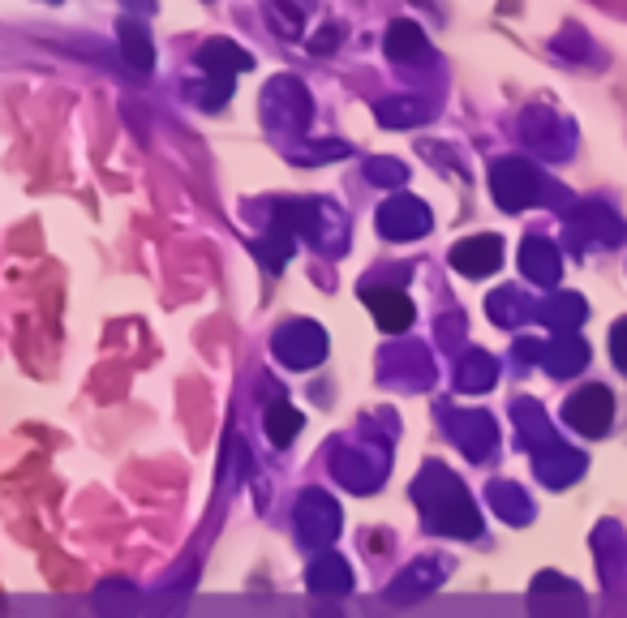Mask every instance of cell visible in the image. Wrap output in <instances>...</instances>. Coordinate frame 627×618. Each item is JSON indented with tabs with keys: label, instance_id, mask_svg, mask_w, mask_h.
<instances>
[{
	"label": "cell",
	"instance_id": "obj_1",
	"mask_svg": "<svg viewBox=\"0 0 627 618\" xmlns=\"http://www.w3.org/2000/svg\"><path fill=\"white\" fill-rule=\"evenodd\" d=\"M563 417H567V425H576L580 434L597 438V434H606V429H610L615 399H610V391H606V387H585V391H576V395L567 399Z\"/></svg>",
	"mask_w": 627,
	"mask_h": 618
},
{
	"label": "cell",
	"instance_id": "obj_2",
	"mask_svg": "<svg viewBox=\"0 0 627 618\" xmlns=\"http://www.w3.org/2000/svg\"><path fill=\"white\" fill-rule=\"evenodd\" d=\"M495 197L507 206V211H525L528 202L537 197V176H533V168L520 160H503L495 168Z\"/></svg>",
	"mask_w": 627,
	"mask_h": 618
},
{
	"label": "cell",
	"instance_id": "obj_3",
	"mask_svg": "<svg viewBox=\"0 0 627 618\" xmlns=\"http://www.w3.org/2000/svg\"><path fill=\"white\" fill-rule=\"evenodd\" d=\"M452 262L461 266L464 275H491L503 262V245H498V236H473V241L456 245Z\"/></svg>",
	"mask_w": 627,
	"mask_h": 618
},
{
	"label": "cell",
	"instance_id": "obj_4",
	"mask_svg": "<svg viewBox=\"0 0 627 618\" xmlns=\"http://www.w3.org/2000/svg\"><path fill=\"white\" fill-rule=\"evenodd\" d=\"M365 301H370V314L378 318L383 331H404V326L413 323V301L404 293H392V288L370 293V288H365Z\"/></svg>",
	"mask_w": 627,
	"mask_h": 618
},
{
	"label": "cell",
	"instance_id": "obj_5",
	"mask_svg": "<svg viewBox=\"0 0 627 618\" xmlns=\"http://www.w3.org/2000/svg\"><path fill=\"white\" fill-rule=\"evenodd\" d=\"M525 271L537 280V284H555V275H559V254H555L546 241H528L525 245Z\"/></svg>",
	"mask_w": 627,
	"mask_h": 618
},
{
	"label": "cell",
	"instance_id": "obj_6",
	"mask_svg": "<svg viewBox=\"0 0 627 618\" xmlns=\"http://www.w3.org/2000/svg\"><path fill=\"white\" fill-rule=\"evenodd\" d=\"M546 365L555 369V374H576L585 361H589V348L580 344V340H559V344H546Z\"/></svg>",
	"mask_w": 627,
	"mask_h": 618
},
{
	"label": "cell",
	"instance_id": "obj_7",
	"mask_svg": "<svg viewBox=\"0 0 627 618\" xmlns=\"http://www.w3.org/2000/svg\"><path fill=\"white\" fill-rule=\"evenodd\" d=\"M297 429H301V413H293L289 404H280L275 413H266V434H271L280 447H284V443H289Z\"/></svg>",
	"mask_w": 627,
	"mask_h": 618
},
{
	"label": "cell",
	"instance_id": "obj_8",
	"mask_svg": "<svg viewBox=\"0 0 627 618\" xmlns=\"http://www.w3.org/2000/svg\"><path fill=\"white\" fill-rule=\"evenodd\" d=\"M580 468H585V459H580V456H563V452L555 459H542V477H546L550 486H567V482H572Z\"/></svg>",
	"mask_w": 627,
	"mask_h": 618
},
{
	"label": "cell",
	"instance_id": "obj_9",
	"mask_svg": "<svg viewBox=\"0 0 627 618\" xmlns=\"http://www.w3.org/2000/svg\"><path fill=\"white\" fill-rule=\"evenodd\" d=\"M546 318L559 326H576L580 318H585V301H580V296H559V301H550Z\"/></svg>",
	"mask_w": 627,
	"mask_h": 618
},
{
	"label": "cell",
	"instance_id": "obj_10",
	"mask_svg": "<svg viewBox=\"0 0 627 618\" xmlns=\"http://www.w3.org/2000/svg\"><path fill=\"white\" fill-rule=\"evenodd\" d=\"M426 48V39L417 27H408V22H396L392 27V57H404V52H422Z\"/></svg>",
	"mask_w": 627,
	"mask_h": 618
},
{
	"label": "cell",
	"instance_id": "obj_11",
	"mask_svg": "<svg viewBox=\"0 0 627 618\" xmlns=\"http://www.w3.org/2000/svg\"><path fill=\"white\" fill-rule=\"evenodd\" d=\"M610 357H615V365L627 374V318H619L615 331H610Z\"/></svg>",
	"mask_w": 627,
	"mask_h": 618
}]
</instances>
